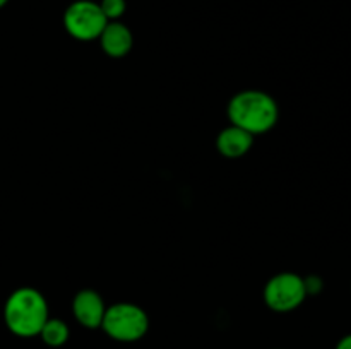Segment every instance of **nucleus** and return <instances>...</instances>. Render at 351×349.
Here are the masks:
<instances>
[{
    "instance_id": "obj_1",
    "label": "nucleus",
    "mask_w": 351,
    "mask_h": 349,
    "mask_svg": "<svg viewBox=\"0 0 351 349\" xmlns=\"http://www.w3.org/2000/svg\"><path fill=\"white\" fill-rule=\"evenodd\" d=\"M50 318L43 294L29 286L12 291L3 305V322L17 337H36Z\"/></svg>"
},
{
    "instance_id": "obj_2",
    "label": "nucleus",
    "mask_w": 351,
    "mask_h": 349,
    "mask_svg": "<svg viewBox=\"0 0 351 349\" xmlns=\"http://www.w3.org/2000/svg\"><path fill=\"white\" fill-rule=\"evenodd\" d=\"M228 116L233 125L247 130L252 135H259L276 125L280 109L271 94L257 89H247L237 92L230 99Z\"/></svg>"
},
{
    "instance_id": "obj_3",
    "label": "nucleus",
    "mask_w": 351,
    "mask_h": 349,
    "mask_svg": "<svg viewBox=\"0 0 351 349\" xmlns=\"http://www.w3.org/2000/svg\"><path fill=\"white\" fill-rule=\"evenodd\" d=\"M101 328L113 341L136 342L149 331V317L137 305L115 303L106 307Z\"/></svg>"
},
{
    "instance_id": "obj_4",
    "label": "nucleus",
    "mask_w": 351,
    "mask_h": 349,
    "mask_svg": "<svg viewBox=\"0 0 351 349\" xmlns=\"http://www.w3.org/2000/svg\"><path fill=\"white\" fill-rule=\"evenodd\" d=\"M108 24L98 2L75 0L65 9L64 26L72 38L79 41L98 40L101 31Z\"/></svg>"
},
{
    "instance_id": "obj_5",
    "label": "nucleus",
    "mask_w": 351,
    "mask_h": 349,
    "mask_svg": "<svg viewBox=\"0 0 351 349\" xmlns=\"http://www.w3.org/2000/svg\"><path fill=\"white\" fill-rule=\"evenodd\" d=\"M307 298L304 277L295 272L276 274L267 281L264 287V301L267 307L278 313L293 311Z\"/></svg>"
},
{
    "instance_id": "obj_6",
    "label": "nucleus",
    "mask_w": 351,
    "mask_h": 349,
    "mask_svg": "<svg viewBox=\"0 0 351 349\" xmlns=\"http://www.w3.org/2000/svg\"><path fill=\"white\" fill-rule=\"evenodd\" d=\"M105 311V301L95 289L79 291L72 300L74 318L86 328H101Z\"/></svg>"
},
{
    "instance_id": "obj_7",
    "label": "nucleus",
    "mask_w": 351,
    "mask_h": 349,
    "mask_svg": "<svg viewBox=\"0 0 351 349\" xmlns=\"http://www.w3.org/2000/svg\"><path fill=\"white\" fill-rule=\"evenodd\" d=\"M101 50L112 58H122L132 50V31L120 21H110L98 38Z\"/></svg>"
},
{
    "instance_id": "obj_8",
    "label": "nucleus",
    "mask_w": 351,
    "mask_h": 349,
    "mask_svg": "<svg viewBox=\"0 0 351 349\" xmlns=\"http://www.w3.org/2000/svg\"><path fill=\"white\" fill-rule=\"evenodd\" d=\"M252 144V133L240 129V127L233 125V123L230 127H226V129H223L221 132L218 133V139H216V147H218V151L225 157H230V159L242 157L243 154L249 153Z\"/></svg>"
},
{
    "instance_id": "obj_9",
    "label": "nucleus",
    "mask_w": 351,
    "mask_h": 349,
    "mask_svg": "<svg viewBox=\"0 0 351 349\" xmlns=\"http://www.w3.org/2000/svg\"><path fill=\"white\" fill-rule=\"evenodd\" d=\"M69 335H71L69 325L64 320H60V318L50 317L45 322V325L40 331L41 341L47 346H50V348H60V346H64L69 341Z\"/></svg>"
},
{
    "instance_id": "obj_10",
    "label": "nucleus",
    "mask_w": 351,
    "mask_h": 349,
    "mask_svg": "<svg viewBox=\"0 0 351 349\" xmlns=\"http://www.w3.org/2000/svg\"><path fill=\"white\" fill-rule=\"evenodd\" d=\"M99 3V9H101L103 16L106 17V21H119L120 17L125 14L127 10V2L125 0H101Z\"/></svg>"
},
{
    "instance_id": "obj_11",
    "label": "nucleus",
    "mask_w": 351,
    "mask_h": 349,
    "mask_svg": "<svg viewBox=\"0 0 351 349\" xmlns=\"http://www.w3.org/2000/svg\"><path fill=\"white\" fill-rule=\"evenodd\" d=\"M304 284H305V291H307V296L308 294H319L322 291V287H324V283H322V279L319 276H307L304 277Z\"/></svg>"
},
{
    "instance_id": "obj_12",
    "label": "nucleus",
    "mask_w": 351,
    "mask_h": 349,
    "mask_svg": "<svg viewBox=\"0 0 351 349\" xmlns=\"http://www.w3.org/2000/svg\"><path fill=\"white\" fill-rule=\"evenodd\" d=\"M335 349H351V334L343 335V337L338 341V344H336Z\"/></svg>"
},
{
    "instance_id": "obj_13",
    "label": "nucleus",
    "mask_w": 351,
    "mask_h": 349,
    "mask_svg": "<svg viewBox=\"0 0 351 349\" xmlns=\"http://www.w3.org/2000/svg\"><path fill=\"white\" fill-rule=\"evenodd\" d=\"M7 2H9V0H0V9H2V7H3V5H5V3H7Z\"/></svg>"
}]
</instances>
